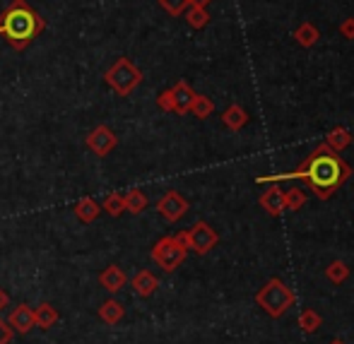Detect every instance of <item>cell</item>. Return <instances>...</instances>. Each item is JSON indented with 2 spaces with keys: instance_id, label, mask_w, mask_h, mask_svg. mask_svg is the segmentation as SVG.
Instances as JSON below:
<instances>
[{
  "instance_id": "obj_1",
  "label": "cell",
  "mask_w": 354,
  "mask_h": 344,
  "mask_svg": "<svg viewBox=\"0 0 354 344\" xmlns=\"http://www.w3.org/2000/svg\"><path fill=\"white\" fill-rule=\"evenodd\" d=\"M352 176V169L337 152H333L326 142L318 144L306 162L289 173L277 176H261L258 183H280V181H306L308 188L316 193L318 200H330L337 188H342Z\"/></svg>"
},
{
  "instance_id": "obj_2",
  "label": "cell",
  "mask_w": 354,
  "mask_h": 344,
  "mask_svg": "<svg viewBox=\"0 0 354 344\" xmlns=\"http://www.w3.org/2000/svg\"><path fill=\"white\" fill-rule=\"evenodd\" d=\"M46 22L34 8H29L24 0H15L3 15H0V34L8 39V44L17 51H24L39 34L44 32Z\"/></svg>"
},
{
  "instance_id": "obj_3",
  "label": "cell",
  "mask_w": 354,
  "mask_h": 344,
  "mask_svg": "<svg viewBox=\"0 0 354 344\" xmlns=\"http://www.w3.org/2000/svg\"><path fill=\"white\" fill-rule=\"evenodd\" d=\"M294 301H297V294H294L292 289H289L287 284L277 277L268 279V282L263 284L256 294V303L270 318H282L284 313L294 306Z\"/></svg>"
},
{
  "instance_id": "obj_4",
  "label": "cell",
  "mask_w": 354,
  "mask_h": 344,
  "mask_svg": "<svg viewBox=\"0 0 354 344\" xmlns=\"http://www.w3.org/2000/svg\"><path fill=\"white\" fill-rule=\"evenodd\" d=\"M104 79H106V84L116 94H121V97H128V94H131L133 89H136L138 84L142 82V73L136 66H133L128 58H118V61L106 70Z\"/></svg>"
},
{
  "instance_id": "obj_5",
  "label": "cell",
  "mask_w": 354,
  "mask_h": 344,
  "mask_svg": "<svg viewBox=\"0 0 354 344\" xmlns=\"http://www.w3.org/2000/svg\"><path fill=\"white\" fill-rule=\"evenodd\" d=\"M186 256H188V248L183 246L176 236L159 238V241L154 243V248H152V260L167 272L176 270V267L186 260Z\"/></svg>"
},
{
  "instance_id": "obj_6",
  "label": "cell",
  "mask_w": 354,
  "mask_h": 344,
  "mask_svg": "<svg viewBox=\"0 0 354 344\" xmlns=\"http://www.w3.org/2000/svg\"><path fill=\"white\" fill-rule=\"evenodd\" d=\"M217 243H219L217 231H214V229L207 222H196L186 231L188 251H196L198 256H205V253H210L212 248L217 246Z\"/></svg>"
},
{
  "instance_id": "obj_7",
  "label": "cell",
  "mask_w": 354,
  "mask_h": 344,
  "mask_svg": "<svg viewBox=\"0 0 354 344\" xmlns=\"http://www.w3.org/2000/svg\"><path fill=\"white\" fill-rule=\"evenodd\" d=\"M157 212L162 214L167 222H178V219L186 217L188 212V200L176 191H167L157 202Z\"/></svg>"
},
{
  "instance_id": "obj_8",
  "label": "cell",
  "mask_w": 354,
  "mask_h": 344,
  "mask_svg": "<svg viewBox=\"0 0 354 344\" xmlns=\"http://www.w3.org/2000/svg\"><path fill=\"white\" fill-rule=\"evenodd\" d=\"M116 144H118V137L109 126H97L87 135V147L92 149L97 157H106V154L111 152Z\"/></svg>"
},
{
  "instance_id": "obj_9",
  "label": "cell",
  "mask_w": 354,
  "mask_h": 344,
  "mask_svg": "<svg viewBox=\"0 0 354 344\" xmlns=\"http://www.w3.org/2000/svg\"><path fill=\"white\" fill-rule=\"evenodd\" d=\"M8 325L12 327V332H19V335H27V332L34 330V308L22 303L17 306L8 318Z\"/></svg>"
},
{
  "instance_id": "obj_10",
  "label": "cell",
  "mask_w": 354,
  "mask_h": 344,
  "mask_svg": "<svg viewBox=\"0 0 354 344\" xmlns=\"http://www.w3.org/2000/svg\"><path fill=\"white\" fill-rule=\"evenodd\" d=\"M171 102H174V113H188L191 111V104H193V99H196V92L191 89V84L188 82H183V79H178L176 84H174L171 89Z\"/></svg>"
},
{
  "instance_id": "obj_11",
  "label": "cell",
  "mask_w": 354,
  "mask_h": 344,
  "mask_svg": "<svg viewBox=\"0 0 354 344\" xmlns=\"http://www.w3.org/2000/svg\"><path fill=\"white\" fill-rule=\"evenodd\" d=\"M261 207L266 209L270 217H280V214L284 212V191L277 186V183H270V188L263 191Z\"/></svg>"
},
{
  "instance_id": "obj_12",
  "label": "cell",
  "mask_w": 354,
  "mask_h": 344,
  "mask_svg": "<svg viewBox=\"0 0 354 344\" xmlns=\"http://www.w3.org/2000/svg\"><path fill=\"white\" fill-rule=\"evenodd\" d=\"M131 287H133V292H136L140 298H147V296H152V294L159 289V279L154 277L149 270H140V272H136V275H133Z\"/></svg>"
},
{
  "instance_id": "obj_13",
  "label": "cell",
  "mask_w": 354,
  "mask_h": 344,
  "mask_svg": "<svg viewBox=\"0 0 354 344\" xmlns=\"http://www.w3.org/2000/svg\"><path fill=\"white\" fill-rule=\"evenodd\" d=\"M99 284H102L106 292L116 294V292H121V289L128 284V275L118 265H109L106 270L99 275Z\"/></svg>"
},
{
  "instance_id": "obj_14",
  "label": "cell",
  "mask_w": 354,
  "mask_h": 344,
  "mask_svg": "<svg viewBox=\"0 0 354 344\" xmlns=\"http://www.w3.org/2000/svg\"><path fill=\"white\" fill-rule=\"evenodd\" d=\"M58 323V311L51 303H39L34 308V327H41V330H51Z\"/></svg>"
},
{
  "instance_id": "obj_15",
  "label": "cell",
  "mask_w": 354,
  "mask_h": 344,
  "mask_svg": "<svg viewBox=\"0 0 354 344\" xmlns=\"http://www.w3.org/2000/svg\"><path fill=\"white\" fill-rule=\"evenodd\" d=\"M222 123L229 128V131H241V128L248 123V113L243 111V106H239V104H232V106H229L227 111L222 113Z\"/></svg>"
},
{
  "instance_id": "obj_16",
  "label": "cell",
  "mask_w": 354,
  "mask_h": 344,
  "mask_svg": "<svg viewBox=\"0 0 354 344\" xmlns=\"http://www.w3.org/2000/svg\"><path fill=\"white\" fill-rule=\"evenodd\" d=\"M326 144L333 149V152L340 154L342 149H347L352 144V133L347 131V128H342V126L333 128V131L328 133V137H326Z\"/></svg>"
},
{
  "instance_id": "obj_17",
  "label": "cell",
  "mask_w": 354,
  "mask_h": 344,
  "mask_svg": "<svg viewBox=\"0 0 354 344\" xmlns=\"http://www.w3.org/2000/svg\"><path fill=\"white\" fill-rule=\"evenodd\" d=\"M123 316H126V308H123L118 301H113V298L104 301L102 308H99V318H102L106 325H116L118 321H123Z\"/></svg>"
},
{
  "instance_id": "obj_18",
  "label": "cell",
  "mask_w": 354,
  "mask_h": 344,
  "mask_svg": "<svg viewBox=\"0 0 354 344\" xmlns=\"http://www.w3.org/2000/svg\"><path fill=\"white\" fill-rule=\"evenodd\" d=\"M99 209H102L99 202H94L92 198H82V200L75 205V217H77L82 224H89L99 217Z\"/></svg>"
},
{
  "instance_id": "obj_19",
  "label": "cell",
  "mask_w": 354,
  "mask_h": 344,
  "mask_svg": "<svg viewBox=\"0 0 354 344\" xmlns=\"http://www.w3.org/2000/svg\"><path fill=\"white\" fill-rule=\"evenodd\" d=\"M123 202H126V212H131V214H140V212H145V209H147V205H149L147 195H145L142 191H138V188L128 191L126 195H123Z\"/></svg>"
},
{
  "instance_id": "obj_20",
  "label": "cell",
  "mask_w": 354,
  "mask_h": 344,
  "mask_svg": "<svg viewBox=\"0 0 354 344\" xmlns=\"http://www.w3.org/2000/svg\"><path fill=\"white\" fill-rule=\"evenodd\" d=\"M299 327H301L306 335H313V332L321 330L323 325V318L318 311H313V308H306V311H301V316H299Z\"/></svg>"
},
{
  "instance_id": "obj_21",
  "label": "cell",
  "mask_w": 354,
  "mask_h": 344,
  "mask_svg": "<svg viewBox=\"0 0 354 344\" xmlns=\"http://www.w3.org/2000/svg\"><path fill=\"white\" fill-rule=\"evenodd\" d=\"M294 39H297V44L299 46H304V48H311L313 44L318 41V29H316V24H311V22H304L301 27L294 32Z\"/></svg>"
},
{
  "instance_id": "obj_22",
  "label": "cell",
  "mask_w": 354,
  "mask_h": 344,
  "mask_svg": "<svg viewBox=\"0 0 354 344\" xmlns=\"http://www.w3.org/2000/svg\"><path fill=\"white\" fill-rule=\"evenodd\" d=\"M186 19L193 29H203V27H207V22H210V15H207V10L201 8V5H188Z\"/></svg>"
},
{
  "instance_id": "obj_23",
  "label": "cell",
  "mask_w": 354,
  "mask_h": 344,
  "mask_svg": "<svg viewBox=\"0 0 354 344\" xmlns=\"http://www.w3.org/2000/svg\"><path fill=\"white\" fill-rule=\"evenodd\" d=\"M326 277L330 279L333 284H345L347 279H350V267L342 260H333L330 265L326 267Z\"/></svg>"
},
{
  "instance_id": "obj_24",
  "label": "cell",
  "mask_w": 354,
  "mask_h": 344,
  "mask_svg": "<svg viewBox=\"0 0 354 344\" xmlns=\"http://www.w3.org/2000/svg\"><path fill=\"white\" fill-rule=\"evenodd\" d=\"M212 111H214L212 99L203 97V94H196V99H193V104H191L193 116H196V118H207V116H212Z\"/></svg>"
},
{
  "instance_id": "obj_25",
  "label": "cell",
  "mask_w": 354,
  "mask_h": 344,
  "mask_svg": "<svg viewBox=\"0 0 354 344\" xmlns=\"http://www.w3.org/2000/svg\"><path fill=\"white\" fill-rule=\"evenodd\" d=\"M304 205H306V193H304L301 188H289V191H284V209L297 212V209H301Z\"/></svg>"
},
{
  "instance_id": "obj_26",
  "label": "cell",
  "mask_w": 354,
  "mask_h": 344,
  "mask_svg": "<svg viewBox=\"0 0 354 344\" xmlns=\"http://www.w3.org/2000/svg\"><path fill=\"white\" fill-rule=\"evenodd\" d=\"M102 209L111 214V217H118V214H123V212H126V202H123V195H118V193H111V195H106V198H104V202H102Z\"/></svg>"
},
{
  "instance_id": "obj_27",
  "label": "cell",
  "mask_w": 354,
  "mask_h": 344,
  "mask_svg": "<svg viewBox=\"0 0 354 344\" xmlns=\"http://www.w3.org/2000/svg\"><path fill=\"white\" fill-rule=\"evenodd\" d=\"M159 5H162L164 10H167L169 15H174V17H178V15L186 12V8L191 3L188 0H159Z\"/></svg>"
},
{
  "instance_id": "obj_28",
  "label": "cell",
  "mask_w": 354,
  "mask_h": 344,
  "mask_svg": "<svg viewBox=\"0 0 354 344\" xmlns=\"http://www.w3.org/2000/svg\"><path fill=\"white\" fill-rule=\"evenodd\" d=\"M157 106L162 108V111H174V102H171V92H162L157 97Z\"/></svg>"
},
{
  "instance_id": "obj_29",
  "label": "cell",
  "mask_w": 354,
  "mask_h": 344,
  "mask_svg": "<svg viewBox=\"0 0 354 344\" xmlns=\"http://www.w3.org/2000/svg\"><path fill=\"white\" fill-rule=\"evenodd\" d=\"M10 340H12V327L0 318V344H10Z\"/></svg>"
},
{
  "instance_id": "obj_30",
  "label": "cell",
  "mask_w": 354,
  "mask_h": 344,
  "mask_svg": "<svg viewBox=\"0 0 354 344\" xmlns=\"http://www.w3.org/2000/svg\"><path fill=\"white\" fill-rule=\"evenodd\" d=\"M340 34L345 39H354V17H347L345 22L340 24Z\"/></svg>"
},
{
  "instance_id": "obj_31",
  "label": "cell",
  "mask_w": 354,
  "mask_h": 344,
  "mask_svg": "<svg viewBox=\"0 0 354 344\" xmlns=\"http://www.w3.org/2000/svg\"><path fill=\"white\" fill-rule=\"evenodd\" d=\"M8 303H10V296L3 292V289H0V311H3V308H8Z\"/></svg>"
},
{
  "instance_id": "obj_32",
  "label": "cell",
  "mask_w": 354,
  "mask_h": 344,
  "mask_svg": "<svg viewBox=\"0 0 354 344\" xmlns=\"http://www.w3.org/2000/svg\"><path fill=\"white\" fill-rule=\"evenodd\" d=\"M188 3H191V5H201V8H207L212 0H188Z\"/></svg>"
},
{
  "instance_id": "obj_33",
  "label": "cell",
  "mask_w": 354,
  "mask_h": 344,
  "mask_svg": "<svg viewBox=\"0 0 354 344\" xmlns=\"http://www.w3.org/2000/svg\"><path fill=\"white\" fill-rule=\"evenodd\" d=\"M330 344H345V342H340V340H333Z\"/></svg>"
}]
</instances>
